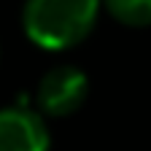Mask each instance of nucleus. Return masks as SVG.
Returning a JSON list of instances; mask_svg holds the SVG:
<instances>
[{"mask_svg": "<svg viewBox=\"0 0 151 151\" xmlns=\"http://www.w3.org/2000/svg\"><path fill=\"white\" fill-rule=\"evenodd\" d=\"M100 0H27L22 24L27 38L43 51H65L92 32Z\"/></svg>", "mask_w": 151, "mask_h": 151, "instance_id": "f257e3e1", "label": "nucleus"}, {"mask_svg": "<svg viewBox=\"0 0 151 151\" xmlns=\"http://www.w3.org/2000/svg\"><path fill=\"white\" fill-rule=\"evenodd\" d=\"M89 94V81L86 76L73 68V65H57L51 68L35 92V105L46 116H68L78 111Z\"/></svg>", "mask_w": 151, "mask_h": 151, "instance_id": "f03ea898", "label": "nucleus"}, {"mask_svg": "<svg viewBox=\"0 0 151 151\" xmlns=\"http://www.w3.org/2000/svg\"><path fill=\"white\" fill-rule=\"evenodd\" d=\"M0 151H49V129L41 113L24 105L0 108Z\"/></svg>", "mask_w": 151, "mask_h": 151, "instance_id": "7ed1b4c3", "label": "nucleus"}, {"mask_svg": "<svg viewBox=\"0 0 151 151\" xmlns=\"http://www.w3.org/2000/svg\"><path fill=\"white\" fill-rule=\"evenodd\" d=\"M108 14L127 27L151 24V0H103Z\"/></svg>", "mask_w": 151, "mask_h": 151, "instance_id": "20e7f679", "label": "nucleus"}]
</instances>
